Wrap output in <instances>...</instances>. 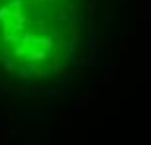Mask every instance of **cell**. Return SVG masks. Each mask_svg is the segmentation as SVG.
Segmentation results:
<instances>
[{"label": "cell", "instance_id": "obj_1", "mask_svg": "<svg viewBox=\"0 0 151 145\" xmlns=\"http://www.w3.org/2000/svg\"><path fill=\"white\" fill-rule=\"evenodd\" d=\"M81 0H0V67L6 75H63L83 24Z\"/></svg>", "mask_w": 151, "mask_h": 145}]
</instances>
